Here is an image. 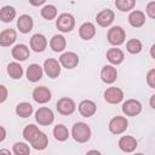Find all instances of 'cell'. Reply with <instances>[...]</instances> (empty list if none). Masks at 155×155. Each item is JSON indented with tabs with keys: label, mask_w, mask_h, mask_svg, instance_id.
<instances>
[{
	"label": "cell",
	"mask_w": 155,
	"mask_h": 155,
	"mask_svg": "<svg viewBox=\"0 0 155 155\" xmlns=\"http://www.w3.org/2000/svg\"><path fill=\"white\" fill-rule=\"evenodd\" d=\"M30 144H31V147L35 150H44L47 147V144H48V139H47L46 133H44V132L40 131V133L30 142Z\"/></svg>",
	"instance_id": "obj_24"
},
{
	"label": "cell",
	"mask_w": 155,
	"mask_h": 155,
	"mask_svg": "<svg viewBox=\"0 0 155 155\" xmlns=\"http://www.w3.org/2000/svg\"><path fill=\"white\" fill-rule=\"evenodd\" d=\"M96 104L92 102V101H88V99H85L82 101L80 104H79V113L84 116V117H90L92 116L94 113H96Z\"/></svg>",
	"instance_id": "obj_17"
},
{
	"label": "cell",
	"mask_w": 155,
	"mask_h": 155,
	"mask_svg": "<svg viewBox=\"0 0 155 155\" xmlns=\"http://www.w3.org/2000/svg\"><path fill=\"white\" fill-rule=\"evenodd\" d=\"M17 34L13 29H5L0 33V46H10L16 41Z\"/></svg>",
	"instance_id": "obj_18"
},
{
	"label": "cell",
	"mask_w": 155,
	"mask_h": 155,
	"mask_svg": "<svg viewBox=\"0 0 155 155\" xmlns=\"http://www.w3.org/2000/svg\"><path fill=\"white\" fill-rule=\"evenodd\" d=\"M7 98V88L4 85H0V103L5 102Z\"/></svg>",
	"instance_id": "obj_37"
},
{
	"label": "cell",
	"mask_w": 155,
	"mask_h": 155,
	"mask_svg": "<svg viewBox=\"0 0 155 155\" xmlns=\"http://www.w3.org/2000/svg\"><path fill=\"white\" fill-rule=\"evenodd\" d=\"M2 153H5V154H10V150H5V149H2V150H0V154H2Z\"/></svg>",
	"instance_id": "obj_41"
},
{
	"label": "cell",
	"mask_w": 155,
	"mask_h": 155,
	"mask_svg": "<svg viewBox=\"0 0 155 155\" xmlns=\"http://www.w3.org/2000/svg\"><path fill=\"white\" fill-rule=\"evenodd\" d=\"M107 58L111 64L117 65V64L122 63L125 56H124V52L120 48H109L108 52H107Z\"/></svg>",
	"instance_id": "obj_23"
},
{
	"label": "cell",
	"mask_w": 155,
	"mask_h": 155,
	"mask_svg": "<svg viewBox=\"0 0 155 155\" xmlns=\"http://www.w3.org/2000/svg\"><path fill=\"white\" fill-rule=\"evenodd\" d=\"M33 18L28 15H22L19 16L18 21H17V28L19 29L21 33L27 34L33 29Z\"/></svg>",
	"instance_id": "obj_16"
},
{
	"label": "cell",
	"mask_w": 155,
	"mask_h": 155,
	"mask_svg": "<svg viewBox=\"0 0 155 155\" xmlns=\"http://www.w3.org/2000/svg\"><path fill=\"white\" fill-rule=\"evenodd\" d=\"M16 17V10L12 6H4L0 10V19L5 23L11 22Z\"/></svg>",
	"instance_id": "obj_27"
},
{
	"label": "cell",
	"mask_w": 155,
	"mask_h": 155,
	"mask_svg": "<svg viewBox=\"0 0 155 155\" xmlns=\"http://www.w3.org/2000/svg\"><path fill=\"white\" fill-rule=\"evenodd\" d=\"M47 46V40L42 34H34L30 39V47L35 52H42Z\"/></svg>",
	"instance_id": "obj_13"
},
{
	"label": "cell",
	"mask_w": 155,
	"mask_h": 155,
	"mask_svg": "<svg viewBox=\"0 0 155 155\" xmlns=\"http://www.w3.org/2000/svg\"><path fill=\"white\" fill-rule=\"evenodd\" d=\"M147 13H148V16L150 17V18H154L155 17V2L154 1H151V2H149L148 5H147Z\"/></svg>",
	"instance_id": "obj_36"
},
{
	"label": "cell",
	"mask_w": 155,
	"mask_h": 155,
	"mask_svg": "<svg viewBox=\"0 0 155 155\" xmlns=\"http://www.w3.org/2000/svg\"><path fill=\"white\" fill-rule=\"evenodd\" d=\"M7 73L12 79H19L23 75V68L21 67V64L12 62L7 65Z\"/></svg>",
	"instance_id": "obj_29"
},
{
	"label": "cell",
	"mask_w": 155,
	"mask_h": 155,
	"mask_svg": "<svg viewBox=\"0 0 155 155\" xmlns=\"http://www.w3.org/2000/svg\"><path fill=\"white\" fill-rule=\"evenodd\" d=\"M53 136H54V138H56L57 140L64 142V140H67L68 137H69V131H68V128H67L64 125H57V126H54V128H53Z\"/></svg>",
	"instance_id": "obj_28"
},
{
	"label": "cell",
	"mask_w": 155,
	"mask_h": 155,
	"mask_svg": "<svg viewBox=\"0 0 155 155\" xmlns=\"http://www.w3.org/2000/svg\"><path fill=\"white\" fill-rule=\"evenodd\" d=\"M126 48L130 53L132 54H136V53H139L142 51V42L137 39H131L127 41L126 44Z\"/></svg>",
	"instance_id": "obj_32"
},
{
	"label": "cell",
	"mask_w": 155,
	"mask_h": 155,
	"mask_svg": "<svg viewBox=\"0 0 155 155\" xmlns=\"http://www.w3.org/2000/svg\"><path fill=\"white\" fill-rule=\"evenodd\" d=\"M12 151H13V154H16V155H28V154L30 153V149H29V147H28L25 143H23V142H17V143H15Z\"/></svg>",
	"instance_id": "obj_34"
},
{
	"label": "cell",
	"mask_w": 155,
	"mask_h": 155,
	"mask_svg": "<svg viewBox=\"0 0 155 155\" xmlns=\"http://www.w3.org/2000/svg\"><path fill=\"white\" fill-rule=\"evenodd\" d=\"M59 63L67 69H73L79 64V57L74 52H65L59 57Z\"/></svg>",
	"instance_id": "obj_10"
},
{
	"label": "cell",
	"mask_w": 155,
	"mask_h": 155,
	"mask_svg": "<svg viewBox=\"0 0 155 155\" xmlns=\"http://www.w3.org/2000/svg\"><path fill=\"white\" fill-rule=\"evenodd\" d=\"M65 39L62 35H53V38L50 41V46L54 52H61L65 48Z\"/></svg>",
	"instance_id": "obj_25"
},
{
	"label": "cell",
	"mask_w": 155,
	"mask_h": 155,
	"mask_svg": "<svg viewBox=\"0 0 155 155\" xmlns=\"http://www.w3.org/2000/svg\"><path fill=\"white\" fill-rule=\"evenodd\" d=\"M122 111L127 116H136L142 111V104L137 99H127L122 104Z\"/></svg>",
	"instance_id": "obj_8"
},
{
	"label": "cell",
	"mask_w": 155,
	"mask_h": 155,
	"mask_svg": "<svg viewBox=\"0 0 155 155\" xmlns=\"http://www.w3.org/2000/svg\"><path fill=\"white\" fill-rule=\"evenodd\" d=\"M40 133V130L35 126V125H28V126H25V128L23 130V137H24V139L27 140V142H31L38 134Z\"/></svg>",
	"instance_id": "obj_30"
},
{
	"label": "cell",
	"mask_w": 155,
	"mask_h": 155,
	"mask_svg": "<svg viewBox=\"0 0 155 155\" xmlns=\"http://www.w3.org/2000/svg\"><path fill=\"white\" fill-rule=\"evenodd\" d=\"M45 1H46V0H29V2H30L33 6H40V5H42Z\"/></svg>",
	"instance_id": "obj_38"
},
{
	"label": "cell",
	"mask_w": 155,
	"mask_h": 155,
	"mask_svg": "<svg viewBox=\"0 0 155 155\" xmlns=\"http://www.w3.org/2000/svg\"><path fill=\"white\" fill-rule=\"evenodd\" d=\"M127 125H128V122H127L126 117H124V116H115L109 122V131L111 133H114V134H120L124 131H126Z\"/></svg>",
	"instance_id": "obj_5"
},
{
	"label": "cell",
	"mask_w": 155,
	"mask_h": 155,
	"mask_svg": "<svg viewBox=\"0 0 155 155\" xmlns=\"http://www.w3.org/2000/svg\"><path fill=\"white\" fill-rule=\"evenodd\" d=\"M154 98H155V96H151V99H150V105H151V108H155V105H154Z\"/></svg>",
	"instance_id": "obj_40"
},
{
	"label": "cell",
	"mask_w": 155,
	"mask_h": 155,
	"mask_svg": "<svg viewBox=\"0 0 155 155\" xmlns=\"http://www.w3.org/2000/svg\"><path fill=\"white\" fill-rule=\"evenodd\" d=\"M42 78V68L39 64H30L27 69V79L31 82H36Z\"/></svg>",
	"instance_id": "obj_21"
},
{
	"label": "cell",
	"mask_w": 155,
	"mask_h": 155,
	"mask_svg": "<svg viewBox=\"0 0 155 155\" xmlns=\"http://www.w3.org/2000/svg\"><path fill=\"white\" fill-rule=\"evenodd\" d=\"M125 38H126L125 30L119 25H115V27L110 28L109 31H108V41L114 46L121 45L125 41Z\"/></svg>",
	"instance_id": "obj_3"
},
{
	"label": "cell",
	"mask_w": 155,
	"mask_h": 155,
	"mask_svg": "<svg viewBox=\"0 0 155 155\" xmlns=\"http://www.w3.org/2000/svg\"><path fill=\"white\" fill-rule=\"evenodd\" d=\"M94 34H96V28H94V25H93L92 23H90V22H86V23L81 24L80 28H79V35H80V38L84 39V40H90V39H92V38L94 36Z\"/></svg>",
	"instance_id": "obj_19"
},
{
	"label": "cell",
	"mask_w": 155,
	"mask_h": 155,
	"mask_svg": "<svg viewBox=\"0 0 155 155\" xmlns=\"http://www.w3.org/2000/svg\"><path fill=\"white\" fill-rule=\"evenodd\" d=\"M128 22L132 27L139 28L144 24L145 22V15L142 11H132L128 16Z\"/></svg>",
	"instance_id": "obj_22"
},
{
	"label": "cell",
	"mask_w": 155,
	"mask_h": 155,
	"mask_svg": "<svg viewBox=\"0 0 155 155\" xmlns=\"http://www.w3.org/2000/svg\"><path fill=\"white\" fill-rule=\"evenodd\" d=\"M73 138L79 143H85L91 137V130L85 122H76L71 128Z\"/></svg>",
	"instance_id": "obj_1"
},
{
	"label": "cell",
	"mask_w": 155,
	"mask_h": 155,
	"mask_svg": "<svg viewBox=\"0 0 155 155\" xmlns=\"http://www.w3.org/2000/svg\"><path fill=\"white\" fill-rule=\"evenodd\" d=\"M44 70L48 78L56 79L61 74V65H59L58 61H56L53 58H48L44 62Z\"/></svg>",
	"instance_id": "obj_6"
},
{
	"label": "cell",
	"mask_w": 155,
	"mask_h": 155,
	"mask_svg": "<svg viewBox=\"0 0 155 155\" xmlns=\"http://www.w3.org/2000/svg\"><path fill=\"white\" fill-rule=\"evenodd\" d=\"M147 81L151 88H155V69L149 70V73L147 75Z\"/></svg>",
	"instance_id": "obj_35"
},
{
	"label": "cell",
	"mask_w": 155,
	"mask_h": 155,
	"mask_svg": "<svg viewBox=\"0 0 155 155\" xmlns=\"http://www.w3.org/2000/svg\"><path fill=\"white\" fill-rule=\"evenodd\" d=\"M12 57L15 58V59H17V61H25L28 57H29V54H30V52H29V48L25 46V45H23V44H18V45H16L13 48H12Z\"/></svg>",
	"instance_id": "obj_20"
},
{
	"label": "cell",
	"mask_w": 155,
	"mask_h": 155,
	"mask_svg": "<svg viewBox=\"0 0 155 155\" xmlns=\"http://www.w3.org/2000/svg\"><path fill=\"white\" fill-rule=\"evenodd\" d=\"M31 113H33V107L30 103L22 102L16 107V114L21 117H28L31 115Z\"/></svg>",
	"instance_id": "obj_26"
},
{
	"label": "cell",
	"mask_w": 155,
	"mask_h": 155,
	"mask_svg": "<svg viewBox=\"0 0 155 155\" xmlns=\"http://www.w3.org/2000/svg\"><path fill=\"white\" fill-rule=\"evenodd\" d=\"M5 138H6V130L2 126H0V142H2Z\"/></svg>",
	"instance_id": "obj_39"
},
{
	"label": "cell",
	"mask_w": 155,
	"mask_h": 155,
	"mask_svg": "<svg viewBox=\"0 0 155 155\" xmlns=\"http://www.w3.org/2000/svg\"><path fill=\"white\" fill-rule=\"evenodd\" d=\"M56 25L62 33H68V31L73 30V28L75 25V19L70 13H62L58 16Z\"/></svg>",
	"instance_id": "obj_2"
},
{
	"label": "cell",
	"mask_w": 155,
	"mask_h": 155,
	"mask_svg": "<svg viewBox=\"0 0 155 155\" xmlns=\"http://www.w3.org/2000/svg\"><path fill=\"white\" fill-rule=\"evenodd\" d=\"M33 98L35 102L44 104V103H47L48 101H51V92L47 87L40 86L33 91Z\"/></svg>",
	"instance_id": "obj_11"
},
{
	"label": "cell",
	"mask_w": 155,
	"mask_h": 155,
	"mask_svg": "<svg viewBox=\"0 0 155 155\" xmlns=\"http://www.w3.org/2000/svg\"><path fill=\"white\" fill-rule=\"evenodd\" d=\"M101 78L105 84H113L117 78V71L113 65H104L101 71Z\"/></svg>",
	"instance_id": "obj_15"
},
{
	"label": "cell",
	"mask_w": 155,
	"mask_h": 155,
	"mask_svg": "<svg viewBox=\"0 0 155 155\" xmlns=\"http://www.w3.org/2000/svg\"><path fill=\"white\" fill-rule=\"evenodd\" d=\"M104 99L110 104H117L124 99V92L119 87H109L104 92Z\"/></svg>",
	"instance_id": "obj_7"
},
{
	"label": "cell",
	"mask_w": 155,
	"mask_h": 155,
	"mask_svg": "<svg viewBox=\"0 0 155 155\" xmlns=\"http://www.w3.org/2000/svg\"><path fill=\"white\" fill-rule=\"evenodd\" d=\"M119 148L125 153H132L137 148V140L131 136H124L119 140Z\"/></svg>",
	"instance_id": "obj_14"
},
{
	"label": "cell",
	"mask_w": 155,
	"mask_h": 155,
	"mask_svg": "<svg viewBox=\"0 0 155 155\" xmlns=\"http://www.w3.org/2000/svg\"><path fill=\"white\" fill-rule=\"evenodd\" d=\"M114 17H115L114 12H113L111 10L107 8V10H103V11H101V12L97 15V17H96V21H97V23H98L101 27L105 28V27H109V25L113 23V21H114Z\"/></svg>",
	"instance_id": "obj_12"
},
{
	"label": "cell",
	"mask_w": 155,
	"mask_h": 155,
	"mask_svg": "<svg viewBox=\"0 0 155 155\" xmlns=\"http://www.w3.org/2000/svg\"><path fill=\"white\" fill-rule=\"evenodd\" d=\"M35 120L36 122H39V125H42V126H48L53 122L54 120V116H53V113L51 109L48 108H39L35 113Z\"/></svg>",
	"instance_id": "obj_4"
},
{
	"label": "cell",
	"mask_w": 155,
	"mask_h": 155,
	"mask_svg": "<svg viewBox=\"0 0 155 155\" xmlns=\"http://www.w3.org/2000/svg\"><path fill=\"white\" fill-rule=\"evenodd\" d=\"M134 5H136V0H115L116 8L122 12L132 10L134 7Z\"/></svg>",
	"instance_id": "obj_31"
},
{
	"label": "cell",
	"mask_w": 155,
	"mask_h": 155,
	"mask_svg": "<svg viewBox=\"0 0 155 155\" xmlns=\"http://www.w3.org/2000/svg\"><path fill=\"white\" fill-rule=\"evenodd\" d=\"M57 110L62 115H70L75 111V103L70 98H67V97L61 98L57 102Z\"/></svg>",
	"instance_id": "obj_9"
},
{
	"label": "cell",
	"mask_w": 155,
	"mask_h": 155,
	"mask_svg": "<svg viewBox=\"0 0 155 155\" xmlns=\"http://www.w3.org/2000/svg\"><path fill=\"white\" fill-rule=\"evenodd\" d=\"M41 16L45 19H48V21L53 19L57 16V8H56V6H53V5H46V6H44L42 10H41Z\"/></svg>",
	"instance_id": "obj_33"
}]
</instances>
